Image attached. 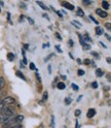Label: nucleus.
Masks as SVG:
<instances>
[{"label":"nucleus","instance_id":"44","mask_svg":"<svg viewBox=\"0 0 111 128\" xmlns=\"http://www.w3.org/2000/svg\"><path fill=\"white\" fill-rule=\"evenodd\" d=\"M0 12H1V8H0Z\"/></svg>","mask_w":111,"mask_h":128},{"label":"nucleus","instance_id":"11","mask_svg":"<svg viewBox=\"0 0 111 128\" xmlns=\"http://www.w3.org/2000/svg\"><path fill=\"white\" fill-rule=\"evenodd\" d=\"M7 59H8V61H13L14 60V55L12 54V53H8L7 54Z\"/></svg>","mask_w":111,"mask_h":128},{"label":"nucleus","instance_id":"3","mask_svg":"<svg viewBox=\"0 0 111 128\" xmlns=\"http://www.w3.org/2000/svg\"><path fill=\"white\" fill-rule=\"evenodd\" d=\"M96 14H99L100 17H101V18H103V19L108 17V14H107L105 10H100V8H97V10H96Z\"/></svg>","mask_w":111,"mask_h":128},{"label":"nucleus","instance_id":"13","mask_svg":"<svg viewBox=\"0 0 111 128\" xmlns=\"http://www.w3.org/2000/svg\"><path fill=\"white\" fill-rule=\"evenodd\" d=\"M102 6L104 10H108L109 8V3L107 1H102Z\"/></svg>","mask_w":111,"mask_h":128},{"label":"nucleus","instance_id":"43","mask_svg":"<svg viewBox=\"0 0 111 128\" xmlns=\"http://www.w3.org/2000/svg\"><path fill=\"white\" fill-rule=\"evenodd\" d=\"M3 4H4V3H3V2L1 1V0H0V5H3Z\"/></svg>","mask_w":111,"mask_h":128},{"label":"nucleus","instance_id":"17","mask_svg":"<svg viewBox=\"0 0 111 128\" xmlns=\"http://www.w3.org/2000/svg\"><path fill=\"white\" fill-rule=\"evenodd\" d=\"M47 97H49V94H47V92H44L43 93V96H42V101H46L47 100Z\"/></svg>","mask_w":111,"mask_h":128},{"label":"nucleus","instance_id":"20","mask_svg":"<svg viewBox=\"0 0 111 128\" xmlns=\"http://www.w3.org/2000/svg\"><path fill=\"white\" fill-rule=\"evenodd\" d=\"M30 69H32V70H35V69H36L34 63H30Z\"/></svg>","mask_w":111,"mask_h":128},{"label":"nucleus","instance_id":"35","mask_svg":"<svg viewBox=\"0 0 111 128\" xmlns=\"http://www.w3.org/2000/svg\"><path fill=\"white\" fill-rule=\"evenodd\" d=\"M56 48H57V50H58V52L62 53V51H61V49H60V46H56Z\"/></svg>","mask_w":111,"mask_h":128},{"label":"nucleus","instance_id":"7","mask_svg":"<svg viewBox=\"0 0 111 128\" xmlns=\"http://www.w3.org/2000/svg\"><path fill=\"white\" fill-rule=\"evenodd\" d=\"M95 31H96V34H97V35H99V36L103 34V30H102V29H101V27H99V26H98V27H96Z\"/></svg>","mask_w":111,"mask_h":128},{"label":"nucleus","instance_id":"41","mask_svg":"<svg viewBox=\"0 0 111 128\" xmlns=\"http://www.w3.org/2000/svg\"><path fill=\"white\" fill-rule=\"evenodd\" d=\"M56 34H57V37H58V38H61V36L59 35V33H56Z\"/></svg>","mask_w":111,"mask_h":128},{"label":"nucleus","instance_id":"4","mask_svg":"<svg viewBox=\"0 0 111 128\" xmlns=\"http://www.w3.org/2000/svg\"><path fill=\"white\" fill-rule=\"evenodd\" d=\"M95 115H96V110L95 108H90L89 110H88V113H86V117L88 118H93Z\"/></svg>","mask_w":111,"mask_h":128},{"label":"nucleus","instance_id":"32","mask_svg":"<svg viewBox=\"0 0 111 128\" xmlns=\"http://www.w3.org/2000/svg\"><path fill=\"white\" fill-rule=\"evenodd\" d=\"M23 62H24V64H27V59L25 56H24V58H23Z\"/></svg>","mask_w":111,"mask_h":128},{"label":"nucleus","instance_id":"2","mask_svg":"<svg viewBox=\"0 0 111 128\" xmlns=\"http://www.w3.org/2000/svg\"><path fill=\"white\" fill-rule=\"evenodd\" d=\"M3 103L5 106H9L10 104H12V103H14V98L13 97H10V96H7V97H5L4 99H2Z\"/></svg>","mask_w":111,"mask_h":128},{"label":"nucleus","instance_id":"15","mask_svg":"<svg viewBox=\"0 0 111 128\" xmlns=\"http://www.w3.org/2000/svg\"><path fill=\"white\" fill-rule=\"evenodd\" d=\"M77 14L79 16V17H83L84 12H83V10H82L81 8H78V10H77Z\"/></svg>","mask_w":111,"mask_h":128},{"label":"nucleus","instance_id":"26","mask_svg":"<svg viewBox=\"0 0 111 128\" xmlns=\"http://www.w3.org/2000/svg\"><path fill=\"white\" fill-rule=\"evenodd\" d=\"M90 18H91V20H92L93 22H95V23H96V24H99V23H98V21H97L96 19H95V18L93 17V16H90Z\"/></svg>","mask_w":111,"mask_h":128},{"label":"nucleus","instance_id":"42","mask_svg":"<svg viewBox=\"0 0 111 128\" xmlns=\"http://www.w3.org/2000/svg\"><path fill=\"white\" fill-rule=\"evenodd\" d=\"M75 128H78V121H76V127Z\"/></svg>","mask_w":111,"mask_h":128},{"label":"nucleus","instance_id":"19","mask_svg":"<svg viewBox=\"0 0 111 128\" xmlns=\"http://www.w3.org/2000/svg\"><path fill=\"white\" fill-rule=\"evenodd\" d=\"M84 38H85V40H89L90 42H92V39H91V37L89 36V33H86V34H85V36H84Z\"/></svg>","mask_w":111,"mask_h":128},{"label":"nucleus","instance_id":"37","mask_svg":"<svg viewBox=\"0 0 111 128\" xmlns=\"http://www.w3.org/2000/svg\"><path fill=\"white\" fill-rule=\"evenodd\" d=\"M2 118H3V115H2V114H0V122L2 121Z\"/></svg>","mask_w":111,"mask_h":128},{"label":"nucleus","instance_id":"10","mask_svg":"<svg viewBox=\"0 0 111 128\" xmlns=\"http://www.w3.org/2000/svg\"><path fill=\"white\" fill-rule=\"evenodd\" d=\"M57 87H58V89H60V90H64L65 88H66V85L64 84V83H59L58 85H57Z\"/></svg>","mask_w":111,"mask_h":128},{"label":"nucleus","instance_id":"21","mask_svg":"<svg viewBox=\"0 0 111 128\" xmlns=\"http://www.w3.org/2000/svg\"><path fill=\"white\" fill-rule=\"evenodd\" d=\"M80 114H81V110H75V116H76V117L80 116Z\"/></svg>","mask_w":111,"mask_h":128},{"label":"nucleus","instance_id":"29","mask_svg":"<svg viewBox=\"0 0 111 128\" xmlns=\"http://www.w3.org/2000/svg\"><path fill=\"white\" fill-rule=\"evenodd\" d=\"M68 44H69L70 46H73V40H72V39H70V40L68 42Z\"/></svg>","mask_w":111,"mask_h":128},{"label":"nucleus","instance_id":"14","mask_svg":"<svg viewBox=\"0 0 111 128\" xmlns=\"http://www.w3.org/2000/svg\"><path fill=\"white\" fill-rule=\"evenodd\" d=\"M71 23H72L73 25H75L76 28H80V27H81V23H79V22H77V21H72Z\"/></svg>","mask_w":111,"mask_h":128},{"label":"nucleus","instance_id":"22","mask_svg":"<svg viewBox=\"0 0 111 128\" xmlns=\"http://www.w3.org/2000/svg\"><path fill=\"white\" fill-rule=\"evenodd\" d=\"M92 87L93 88H98V83L97 82H93L92 83Z\"/></svg>","mask_w":111,"mask_h":128},{"label":"nucleus","instance_id":"28","mask_svg":"<svg viewBox=\"0 0 111 128\" xmlns=\"http://www.w3.org/2000/svg\"><path fill=\"white\" fill-rule=\"evenodd\" d=\"M11 128H22V125H21V124H17V125H14V126H12Z\"/></svg>","mask_w":111,"mask_h":128},{"label":"nucleus","instance_id":"38","mask_svg":"<svg viewBox=\"0 0 111 128\" xmlns=\"http://www.w3.org/2000/svg\"><path fill=\"white\" fill-rule=\"evenodd\" d=\"M105 36H106V37H107V38L109 39V40H111V37H110V36H109L108 34H105Z\"/></svg>","mask_w":111,"mask_h":128},{"label":"nucleus","instance_id":"5","mask_svg":"<svg viewBox=\"0 0 111 128\" xmlns=\"http://www.w3.org/2000/svg\"><path fill=\"white\" fill-rule=\"evenodd\" d=\"M63 6L66 7L67 10H74V5L69 3V2H64V3H63Z\"/></svg>","mask_w":111,"mask_h":128},{"label":"nucleus","instance_id":"40","mask_svg":"<svg viewBox=\"0 0 111 128\" xmlns=\"http://www.w3.org/2000/svg\"><path fill=\"white\" fill-rule=\"evenodd\" d=\"M43 17H44L45 19H49V17H47V14H43Z\"/></svg>","mask_w":111,"mask_h":128},{"label":"nucleus","instance_id":"6","mask_svg":"<svg viewBox=\"0 0 111 128\" xmlns=\"http://www.w3.org/2000/svg\"><path fill=\"white\" fill-rule=\"evenodd\" d=\"M4 85H5V80H4V78L0 76V91H1V90L3 89Z\"/></svg>","mask_w":111,"mask_h":128},{"label":"nucleus","instance_id":"39","mask_svg":"<svg viewBox=\"0 0 111 128\" xmlns=\"http://www.w3.org/2000/svg\"><path fill=\"white\" fill-rule=\"evenodd\" d=\"M81 98H82V96H79V97L77 98V101L79 102V101H80V99H81Z\"/></svg>","mask_w":111,"mask_h":128},{"label":"nucleus","instance_id":"31","mask_svg":"<svg viewBox=\"0 0 111 128\" xmlns=\"http://www.w3.org/2000/svg\"><path fill=\"white\" fill-rule=\"evenodd\" d=\"M83 3H84V4H91L92 1H86V0H83Z\"/></svg>","mask_w":111,"mask_h":128},{"label":"nucleus","instance_id":"12","mask_svg":"<svg viewBox=\"0 0 111 128\" xmlns=\"http://www.w3.org/2000/svg\"><path fill=\"white\" fill-rule=\"evenodd\" d=\"M17 74V76H19L20 78H22V80H23V81H26V78H25V76H24V74H23L21 72V71H20V70H19V71H17V74Z\"/></svg>","mask_w":111,"mask_h":128},{"label":"nucleus","instance_id":"23","mask_svg":"<svg viewBox=\"0 0 111 128\" xmlns=\"http://www.w3.org/2000/svg\"><path fill=\"white\" fill-rule=\"evenodd\" d=\"M105 27H106L107 29L111 30V24H110V23H106V24H105Z\"/></svg>","mask_w":111,"mask_h":128},{"label":"nucleus","instance_id":"1","mask_svg":"<svg viewBox=\"0 0 111 128\" xmlns=\"http://www.w3.org/2000/svg\"><path fill=\"white\" fill-rule=\"evenodd\" d=\"M1 114L3 116H6V117H13V116H15V110L10 106H5Z\"/></svg>","mask_w":111,"mask_h":128},{"label":"nucleus","instance_id":"25","mask_svg":"<svg viewBox=\"0 0 111 128\" xmlns=\"http://www.w3.org/2000/svg\"><path fill=\"white\" fill-rule=\"evenodd\" d=\"M70 102H71V99H70L69 97H67V98L65 99V103H66V104H70Z\"/></svg>","mask_w":111,"mask_h":128},{"label":"nucleus","instance_id":"16","mask_svg":"<svg viewBox=\"0 0 111 128\" xmlns=\"http://www.w3.org/2000/svg\"><path fill=\"white\" fill-rule=\"evenodd\" d=\"M51 127H52V128L55 127V116H54V115L51 117Z\"/></svg>","mask_w":111,"mask_h":128},{"label":"nucleus","instance_id":"33","mask_svg":"<svg viewBox=\"0 0 111 128\" xmlns=\"http://www.w3.org/2000/svg\"><path fill=\"white\" fill-rule=\"evenodd\" d=\"M106 61L109 63V64H111V58L110 57H108V58H106Z\"/></svg>","mask_w":111,"mask_h":128},{"label":"nucleus","instance_id":"30","mask_svg":"<svg viewBox=\"0 0 111 128\" xmlns=\"http://www.w3.org/2000/svg\"><path fill=\"white\" fill-rule=\"evenodd\" d=\"M27 20H28V21H29L31 24H34V21H33L32 19H31V18H27Z\"/></svg>","mask_w":111,"mask_h":128},{"label":"nucleus","instance_id":"36","mask_svg":"<svg viewBox=\"0 0 111 128\" xmlns=\"http://www.w3.org/2000/svg\"><path fill=\"white\" fill-rule=\"evenodd\" d=\"M84 63H85V64H90V60H89V59H86V60L84 61Z\"/></svg>","mask_w":111,"mask_h":128},{"label":"nucleus","instance_id":"24","mask_svg":"<svg viewBox=\"0 0 111 128\" xmlns=\"http://www.w3.org/2000/svg\"><path fill=\"white\" fill-rule=\"evenodd\" d=\"M71 87H72V88H73V89H74L75 91H77V90H78V87H77L75 84H71Z\"/></svg>","mask_w":111,"mask_h":128},{"label":"nucleus","instance_id":"27","mask_svg":"<svg viewBox=\"0 0 111 128\" xmlns=\"http://www.w3.org/2000/svg\"><path fill=\"white\" fill-rule=\"evenodd\" d=\"M83 48H84V50H90L91 49V46L90 44H85Z\"/></svg>","mask_w":111,"mask_h":128},{"label":"nucleus","instance_id":"9","mask_svg":"<svg viewBox=\"0 0 111 128\" xmlns=\"http://www.w3.org/2000/svg\"><path fill=\"white\" fill-rule=\"evenodd\" d=\"M36 3H37L39 6H40L42 10H47V7H46V6H45V4H44V3H42L41 1H36Z\"/></svg>","mask_w":111,"mask_h":128},{"label":"nucleus","instance_id":"34","mask_svg":"<svg viewBox=\"0 0 111 128\" xmlns=\"http://www.w3.org/2000/svg\"><path fill=\"white\" fill-rule=\"evenodd\" d=\"M47 68H49V72H50V74H52V66H51V65H49V66H47Z\"/></svg>","mask_w":111,"mask_h":128},{"label":"nucleus","instance_id":"18","mask_svg":"<svg viewBox=\"0 0 111 128\" xmlns=\"http://www.w3.org/2000/svg\"><path fill=\"white\" fill-rule=\"evenodd\" d=\"M84 70H82V69H79L78 71H77V74L79 76H84Z\"/></svg>","mask_w":111,"mask_h":128},{"label":"nucleus","instance_id":"8","mask_svg":"<svg viewBox=\"0 0 111 128\" xmlns=\"http://www.w3.org/2000/svg\"><path fill=\"white\" fill-rule=\"evenodd\" d=\"M103 74H104V72L102 71V69H100V68H97V69H96V76H97L101 78V76H103Z\"/></svg>","mask_w":111,"mask_h":128}]
</instances>
